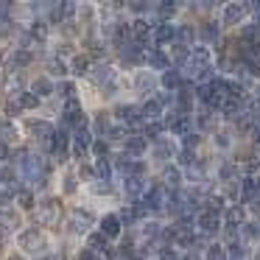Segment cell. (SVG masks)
Here are the masks:
<instances>
[{"instance_id":"obj_11","label":"cell","mask_w":260,"mask_h":260,"mask_svg":"<svg viewBox=\"0 0 260 260\" xmlns=\"http://www.w3.org/2000/svg\"><path fill=\"white\" fill-rule=\"evenodd\" d=\"M118 53H120V62H126V64H140L143 59H146V48L137 45V42H126V45H120Z\"/></svg>"},{"instance_id":"obj_48","label":"cell","mask_w":260,"mask_h":260,"mask_svg":"<svg viewBox=\"0 0 260 260\" xmlns=\"http://www.w3.org/2000/svg\"><path fill=\"white\" fill-rule=\"evenodd\" d=\"M230 143H232V137L226 135V132H218V135H215V146H218V148H226Z\"/></svg>"},{"instance_id":"obj_31","label":"cell","mask_w":260,"mask_h":260,"mask_svg":"<svg viewBox=\"0 0 260 260\" xmlns=\"http://www.w3.org/2000/svg\"><path fill=\"white\" fill-rule=\"evenodd\" d=\"M199 34H202V40L207 42V45H215V42H218V34H221V31H218V23H204Z\"/></svg>"},{"instance_id":"obj_10","label":"cell","mask_w":260,"mask_h":260,"mask_svg":"<svg viewBox=\"0 0 260 260\" xmlns=\"http://www.w3.org/2000/svg\"><path fill=\"white\" fill-rule=\"evenodd\" d=\"M159 90H165V92H179V90H185V79H182L179 70H176V68L165 70V73L159 76Z\"/></svg>"},{"instance_id":"obj_16","label":"cell","mask_w":260,"mask_h":260,"mask_svg":"<svg viewBox=\"0 0 260 260\" xmlns=\"http://www.w3.org/2000/svg\"><path fill=\"white\" fill-rule=\"evenodd\" d=\"M140 115H143V123H154V120H162L165 109L157 104V98H146L140 104Z\"/></svg>"},{"instance_id":"obj_2","label":"cell","mask_w":260,"mask_h":260,"mask_svg":"<svg viewBox=\"0 0 260 260\" xmlns=\"http://www.w3.org/2000/svg\"><path fill=\"white\" fill-rule=\"evenodd\" d=\"M17 243H20L23 252H34V254H40V252H45V249H48L45 235H42V230H37V226H28V230L20 232Z\"/></svg>"},{"instance_id":"obj_36","label":"cell","mask_w":260,"mask_h":260,"mask_svg":"<svg viewBox=\"0 0 260 260\" xmlns=\"http://www.w3.org/2000/svg\"><path fill=\"white\" fill-rule=\"evenodd\" d=\"M14 101L20 104V109H37V107H40V98H37L34 92H28V90H23Z\"/></svg>"},{"instance_id":"obj_34","label":"cell","mask_w":260,"mask_h":260,"mask_svg":"<svg viewBox=\"0 0 260 260\" xmlns=\"http://www.w3.org/2000/svg\"><path fill=\"white\" fill-rule=\"evenodd\" d=\"M48 73H51V76H56V79L68 76V62H64V59H59V56H53L51 62H48ZM51 76H48V79H51Z\"/></svg>"},{"instance_id":"obj_53","label":"cell","mask_w":260,"mask_h":260,"mask_svg":"<svg viewBox=\"0 0 260 260\" xmlns=\"http://www.w3.org/2000/svg\"><path fill=\"white\" fill-rule=\"evenodd\" d=\"M79 260H95V252H92V249H81Z\"/></svg>"},{"instance_id":"obj_28","label":"cell","mask_w":260,"mask_h":260,"mask_svg":"<svg viewBox=\"0 0 260 260\" xmlns=\"http://www.w3.org/2000/svg\"><path fill=\"white\" fill-rule=\"evenodd\" d=\"M241 171H238V165H232V162H224L218 168V176H221V182H224V185H235V182H241Z\"/></svg>"},{"instance_id":"obj_13","label":"cell","mask_w":260,"mask_h":260,"mask_svg":"<svg viewBox=\"0 0 260 260\" xmlns=\"http://www.w3.org/2000/svg\"><path fill=\"white\" fill-rule=\"evenodd\" d=\"M120 187H123V193L132 199V202H140V196L146 193L148 182L143 179V176H129V179H123V182H120Z\"/></svg>"},{"instance_id":"obj_8","label":"cell","mask_w":260,"mask_h":260,"mask_svg":"<svg viewBox=\"0 0 260 260\" xmlns=\"http://www.w3.org/2000/svg\"><path fill=\"white\" fill-rule=\"evenodd\" d=\"M246 3H226L224 9H221V23L224 25H241L246 23Z\"/></svg>"},{"instance_id":"obj_27","label":"cell","mask_w":260,"mask_h":260,"mask_svg":"<svg viewBox=\"0 0 260 260\" xmlns=\"http://www.w3.org/2000/svg\"><path fill=\"white\" fill-rule=\"evenodd\" d=\"M221 112H224L226 120H235L238 115H243V101H238V98H224V101H221Z\"/></svg>"},{"instance_id":"obj_56","label":"cell","mask_w":260,"mask_h":260,"mask_svg":"<svg viewBox=\"0 0 260 260\" xmlns=\"http://www.w3.org/2000/svg\"><path fill=\"white\" fill-rule=\"evenodd\" d=\"M0 62H6V53H3V51H0Z\"/></svg>"},{"instance_id":"obj_25","label":"cell","mask_w":260,"mask_h":260,"mask_svg":"<svg viewBox=\"0 0 260 260\" xmlns=\"http://www.w3.org/2000/svg\"><path fill=\"white\" fill-rule=\"evenodd\" d=\"M28 37L40 45V42H45L48 37H51V25H48L45 20H34V23L28 25Z\"/></svg>"},{"instance_id":"obj_21","label":"cell","mask_w":260,"mask_h":260,"mask_svg":"<svg viewBox=\"0 0 260 260\" xmlns=\"http://www.w3.org/2000/svg\"><path fill=\"white\" fill-rule=\"evenodd\" d=\"M68 73L87 76V73H90V56H84V53H73L70 62H68Z\"/></svg>"},{"instance_id":"obj_12","label":"cell","mask_w":260,"mask_h":260,"mask_svg":"<svg viewBox=\"0 0 260 260\" xmlns=\"http://www.w3.org/2000/svg\"><path fill=\"white\" fill-rule=\"evenodd\" d=\"M123 148H126V157L129 159H137L140 154H146V148H148V140L143 135H129V137H123Z\"/></svg>"},{"instance_id":"obj_55","label":"cell","mask_w":260,"mask_h":260,"mask_svg":"<svg viewBox=\"0 0 260 260\" xmlns=\"http://www.w3.org/2000/svg\"><path fill=\"white\" fill-rule=\"evenodd\" d=\"M252 260H260V249H257V252H252Z\"/></svg>"},{"instance_id":"obj_46","label":"cell","mask_w":260,"mask_h":260,"mask_svg":"<svg viewBox=\"0 0 260 260\" xmlns=\"http://www.w3.org/2000/svg\"><path fill=\"white\" fill-rule=\"evenodd\" d=\"M196 123L202 126V129H204V126H213V109H207V107H202V109H199Z\"/></svg>"},{"instance_id":"obj_4","label":"cell","mask_w":260,"mask_h":260,"mask_svg":"<svg viewBox=\"0 0 260 260\" xmlns=\"http://www.w3.org/2000/svg\"><path fill=\"white\" fill-rule=\"evenodd\" d=\"M34 210H37L40 224H56L59 215H62V204H59V199H42Z\"/></svg>"},{"instance_id":"obj_20","label":"cell","mask_w":260,"mask_h":260,"mask_svg":"<svg viewBox=\"0 0 260 260\" xmlns=\"http://www.w3.org/2000/svg\"><path fill=\"white\" fill-rule=\"evenodd\" d=\"M120 230H123V224H120L118 213H107V215L101 218V230H98V232H104L107 238H118Z\"/></svg>"},{"instance_id":"obj_26","label":"cell","mask_w":260,"mask_h":260,"mask_svg":"<svg viewBox=\"0 0 260 260\" xmlns=\"http://www.w3.org/2000/svg\"><path fill=\"white\" fill-rule=\"evenodd\" d=\"M90 79L95 81V84H107L109 79H115V70H112V64L101 62V64H95V68H90Z\"/></svg>"},{"instance_id":"obj_44","label":"cell","mask_w":260,"mask_h":260,"mask_svg":"<svg viewBox=\"0 0 260 260\" xmlns=\"http://www.w3.org/2000/svg\"><path fill=\"white\" fill-rule=\"evenodd\" d=\"M243 40H249V37H260V25H257V20H246L243 23Z\"/></svg>"},{"instance_id":"obj_38","label":"cell","mask_w":260,"mask_h":260,"mask_svg":"<svg viewBox=\"0 0 260 260\" xmlns=\"http://www.w3.org/2000/svg\"><path fill=\"white\" fill-rule=\"evenodd\" d=\"M17 202H20V207H23V210H34L37 207V193L34 190H20L17 193Z\"/></svg>"},{"instance_id":"obj_49","label":"cell","mask_w":260,"mask_h":260,"mask_svg":"<svg viewBox=\"0 0 260 260\" xmlns=\"http://www.w3.org/2000/svg\"><path fill=\"white\" fill-rule=\"evenodd\" d=\"M14 154H12V146H6V143H0V162H9Z\"/></svg>"},{"instance_id":"obj_6","label":"cell","mask_w":260,"mask_h":260,"mask_svg":"<svg viewBox=\"0 0 260 260\" xmlns=\"http://www.w3.org/2000/svg\"><path fill=\"white\" fill-rule=\"evenodd\" d=\"M151 42L162 51V45H174L176 42V25L171 23H157L151 25Z\"/></svg>"},{"instance_id":"obj_22","label":"cell","mask_w":260,"mask_h":260,"mask_svg":"<svg viewBox=\"0 0 260 260\" xmlns=\"http://www.w3.org/2000/svg\"><path fill=\"white\" fill-rule=\"evenodd\" d=\"M168 59H171V64H176V68H185V64H190V48H185V45H171V51H168Z\"/></svg>"},{"instance_id":"obj_5","label":"cell","mask_w":260,"mask_h":260,"mask_svg":"<svg viewBox=\"0 0 260 260\" xmlns=\"http://www.w3.org/2000/svg\"><path fill=\"white\" fill-rule=\"evenodd\" d=\"M23 132L28 137H34V140H42L45 143L48 137L53 135V126H51V120H42V118H28L23 123Z\"/></svg>"},{"instance_id":"obj_30","label":"cell","mask_w":260,"mask_h":260,"mask_svg":"<svg viewBox=\"0 0 260 260\" xmlns=\"http://www.w3.org/2000/svg\"><path fill=\"white\" fill-rule=\"evenodd\" d=\"M176 45L193 48L196 45V31H193L190 25H179V28H176Z\"/></svg>"},{"instance_id":"obj_45","label":"cell","mask_w":260,"mask_h":260,"mask_svg":"<svg viewBox=\"0 0 260 260\" xmlns=\"http://www.w3.org/2000/svg\"><path fill=\"white\" fill-rule=\"evenodd\" d=\"M157 14H159L162 23H168V20L176 14V6H174V3H162V6H157Z\"/></svg>"},{"instance_id":"obj_40","label":"cell","mask_w":260,"mask_h":260,"mask_svg":"<svg viewBox=\"0 0 260 260\" xmlns=\"http://www.w3.org/2000/svg\"><path fill=\"white\" fill-rule=\"evenodd\" d=\"M204 257L207 260H226V249L221 246V243H210L207 252H204Z\"/></svg>"},{"instance_id":"obj_32","label":"cell","mask_w":260,"mask_h":260,"mask_svg":"<svg viewBox=\"0 0 260 260\" xmlns=\"http://www.w3.org/2000/svg\"><path fill=\"white\" fill-rule=\"evenodd\" d=\"M238 232L243 235V241H260V221H246Z\"/></svg>"},{"instance_id":"obj_7","label":"cell","mask_w":260,"mask_h":260,"mask_svg":"<svg viewBox=\"0 0 260 260\" xmlns=\"http://www.w3.org/2000/svg\"><path fill=\"white\" fill-rule=\"evenodd\" d=\"M243 224H246V207H243V204H230V207L224 210V230L238 232Z\"/></svg>"},{"instance_id":"obj_42","label":"cell","mask_w":260,"mask_h":260,"mask_svg":"<svg viewBox=\"0 0 260 260\" xmlns=\"http://www.w3.org/2000/svg\"><path fill=\"white\" fill-rule=\"evenodd\" d=\"M14 137H17V129H14L12 123H0V143H6V146H9Z\"/></svg>"},{"instance_id":"obj_3","label":"cell","mask_w":260,"mask_h":260,"mask_svg":"<svg viewBox=\"0 0 260 260\" xmlns=\"http://www.w3.org/2000/svg\"><path fill=\"white\" fill-rule=\"evenodd\" d=\"M193 226L199 230L202 238H213V235H218V230H221V215L210 213V210H199V213L193 215Z\"/></svg>"},{"instance_id":"obj_52","label":"cell","mask_w":260,"mask_h":260,"mask_svg":"<svg viewBox=\"0 0 260 260\" xmlns=\"http://www.w3.org/2000/svg\"><path fill=\"white\" fill-rule=\"evenodd\" d=\"M129 9H132L135 14H146V12H148V6H146V3H132Z\"/></svg>"},{"instance_id":"obj_54","label":"cell","mask_w":260,"mask_h":260,"mask_svg":"<svg viewBox=\"0 0 260 260\" xmlns=\"http://www.w3.org/2000/svg\"><path fill=\"white\" fill-rule=\"evenodd\" d=\"M6 260H25V257H23V254H17V252H14V254H9Z\"/></svg>"},{"instance_id":"obj_33","label":"cell","mask_w":260,"mask_h":260,"mask_svg":"<svg viewBox=\"0 0 260 260\" xmlns=\"http://www.w3.org/2000/svg\"><path fill=\"white\" fill-rule=\"evenodd\" d=\"M0 226H3V230H17L20 215L14 213V210H0Z\"/></svg>"},{"instance_id":"obj_1","label":"cell","mask_w":260,"mask_h":260,"mask_svg":"<svg viewBox=\"0 0 260 260\" xmlns=\"http://www.w3.org/2000/svg\"><path fill=\"white\" fill-rule=\"evenodd\" d=\"M92 226H95V215L90 213L87 207H76L68 218V230L76 232V235H90Z\"/></svg>"},{"instance_id":"obj_35","label":"cell","mask_w":260,"mask_h":260,"mask_svg":"<svg viewBox=\"0 0 260 260\" xmlns=\"http://www.w3.org/2000/svg\"><path fill=\"white\" fill-rule=\"evenodd\" d=\"M204 204H207V210H210V213H215V215H218L221 210H224L226 199L221 196V193H210V196H204Z\"/></svg>"},{"instance_id":"obj_18","label":"cell","mask_w":260,"mask_h":260,"mask_svg":"<svg viewBox=\"0 0 260 260\" xmlns=\"http://www.w3.org/2000/svg\"><path fill=\"white\" fill-rule=\"evenodd\" d=\"M151 154H154L157 159H162V162H168V159H174V157H176V146L168 140V137H159V140H154Z\"/></svg>"},{"instance_id":"obj_14","label":"cell","mask_w":260,"mask_h":260,"mask_svg":"<svg viewBox=\"0 0 260 260\" xmlns=\"http://www.w3.org/2000/svg\"><path fill=\"white\" fill-rule=\"evenodd\" d=\"M31 59H34V53H31V51H23V48H14V51L9 53V59H6L9 73H17V70L28 68V64H31Z\"/></svg>"},{"instance_id":"obj_47","label":"cell","mask_w":260,"mask_h":260,"mask_svg":"<svg viewBox=\"0 0 260 260\" xmlns=\"http://www.w3.org/2000/svg\"><path fill=\"white\" fill-rule=\"evenodd\" d=\"M159 260H182V257H179V252H176L174 246H162L159 249Z\"/></svg>"},{"instance_id":"obj_29","label":"cell","mask_w":260,"mask_h":260,"mask_svg":"<svg viewBox=\"0 0 260 260\" xmlns=\"http://www.w3.org/2000/svg\"><path fill=\"white\" fill-rule=\"evenodd\" d=\"M87 249H92V252H104V249H109V238L104 235V232H90L87 235Z\"/></svg>"},{"instance_id":"obj_17","label":"cell","mask_w":260,"mask_h":260,"mask_svg":"<svg viewBox=\"0 0 260 260\" xmlns=\"http://www.w3.org/2000/svg\"><path fill=\"white\" fill-rule=\"evenodd\" d=\"M238 190H241V202L249 204L252 199H260V185L254 176H243L241 182H238Z\"/></svg>"},{"instance_id":"obj_51","label":"cell","mask_w":260,"mask_h":260,"mask_svg":"<svg viewBox=\"0 0 260 260\" xmlns=\"http://www.w3.org/2000/svg\"><path fill=\"white\" fill-rule=\"evenodd\" d=\"M257 168H260V159H257V157H252V162H246V165H243V171H246V174H254Z\"/></svg>"},{"instance_id":"obj_23","label":"cell","mask_w":260,"mask_h":260,"mask_svg":"<svg viewBox=\"0 0 260 260\" xmlns=\"http://www.w3.org/2000/svg\"><path fill=\"white\" fill-rule=\"evenodd\" d=\"M112 159H95V165H92V176H95V182H112Z\"/></svg>"},{"instance_id":"obj_37","label":"cell","mask_w":260,"mask_h":260,"mask_svg":"<svg viewBox=\"0 0 260 260\" xmlns=\"http://www.w3.org/2000/svg\"><path fill=\"white\" fill-rule=\"evenodd\" d=\"M118 218H120V224H123V226H132V224H137V221H140V215H137L135 204H129V207H123L118 213Z\"/></svg>"},{"instance_id":"obj_9","label":"cell","mask_w":260,"mask_h":260,"mask_svg":"<svg viewBox=\"0 0 260 260\" xmlns=\"http://www.w3.org/2000/svg\"><path fill=\"white\" fill-rule=\"evenodd\" d=\"M135 90L140 92L143 98H148L151 92L159 90V79L154 73H146V70H140V73L135 76Z\"/></svg>"},{"instance_id":"obj_39","label":"cell","mask_w":260,"mask_h":260,"mask_svg":"<svg viewBox=\"0 0 260 260\" xmlns=\"http://www.w3.org/2000/svg\"><path fill=\"white\" fill-rule=\"evenodd\" d=\"M90 151L95 154V159H109V143L107 140H92Z\"/></svg>"},{"instance_id":"obj_19","label":"cell","mask_w":260,"mask_h":260,"mask_svg":"<svg viewBox=\"0 0 260 260\" xmlns=\"http://www.w3.org/2000/svg\"><path fill=\"white\" fill-rule=\"evenodd\" d=\"M146 62L151 64L154 70H171V59L165 51H159V48H146Z\"/></svg>"},{"instance_id":"obj_50","label":"cell","mask_w":260,"mask_h":260,"mask_svg":"<svg viewBox=\"0 0 260 260\" xmlns=\"http://www.w3.org/2000/svg\"><path fill=\"white\" fill-rule=\"evenodd\" d=\"M249 213L254 215V221H260V199H252V202H249Z\"/></svg>"},{"instance_id":"obj_24","label":"cell","mask_w":260,"mask_h":260,"mask_svg":"<svg viewBox=\"0 0 260 260\" xmlns=\"http://www.w3.org/2000/svg\"><path fill=\"white\" fill-rule=\"evenodd\" d=\"M28 92H34L37 98H48V95H53V81L48 79V76H42V79H34L31 81V87H28Z\"/></svg>"},{"instance_id":"obj_41","label":"cell","mask_w":260,"mask_h":260,"mask_svg":"<svg viewBox=\"0 0 260 260\" xmlns=\"http://www.w3.org/2000/svg\"><path fill=\"white\" fill-rule=\"evenodd\" d=\"M76 187H79V174L68 171V174H64V179H62V190H64V193H73Z\"/></svg>"},{"instance_id":"obj_15","label":"cell","mask_w":260,"mask_h":260,"mask_svg":"<svg viewBox=\"0 0 260 260\" xmlns=\"http://www.w3.org/2000/svg\"><path fill=\"white\" fill-rule=\"evenodd\" d=\"M182 182H185L182 171L176 168V165H165V168H162V182H159V185H162L165 190H179Z\"/></svg>"},{"instance_id":"obj_43","label":"cell","mask_w":260,"mask_h":260,"mask_svg":"<svg viewBox=\"0 0 260 260\" xmlns=\"http://www.w3.org/2000/svg\"><path fill=\"white\" fill-rule=\"evenodd\" d=\"M199 140H202V135H199V132H187V135L182 137V148H187V151H196Z\"/></svg>"}]
</instances>
